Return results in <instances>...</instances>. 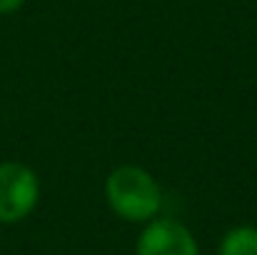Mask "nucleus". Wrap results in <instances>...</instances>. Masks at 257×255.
<instances>
[{"label":"nucleus","instance_id":"1","mask_svg":"<svg viewBox=\"0 0 257 255\" xmlns=\"http://www.w3.org/2000/svg\"><path fill=\"white\" fill-rule=\"evenodd\" d=\"M102 195L115 218L130 225H145L163 213V185L143 165L122 163L105 175Z\"/></svg>","mask_w":257,"mask_h":255},{"label":"nucleus","instance_id":"2","mask_svg":"<svg viewBox=\"0 0 257 255\" xmlns=\"http://www.w3.org/2000/svg\"><path fill=\"white\" fill-rule=\"evenodd\" d=\"M40 203V178L20 160H0V225H18Z\"/></svg>","mask_w":257,"mask_h":255},{"label":"nucleus","instance_id":"3","mask_svg":"<svg viewBox=\"0 0 257 255\" xmlns=\"http://www.w3.org/2000/svg\"><path fill=\"white\" fill-rule=\"evenodd\" d=\"M135 255H202L195 233L177 218L158 215L145 223L135 240Z\"/></svg>","mask_w":257,"mask_h":255},{"label":"nucleus","instance_id":"4","mask_svg":"<svg viewBox=\"0 0 257 255\" xmlns=\"http://www.w3.org/2000/svg\"><path fill=\"white\" fill-rule=\"evenodd\" d=\"M217 255H257V225H235L225 230Z\"/></svg>","mask_w":257,"mask_h":255},{"label":"nucleus","instance_id":"5","mask_svg":"<svg viewBox=\"0 0 257 255\" xmlns=\"http://www.w3.org/2000/svg\"><path fill=\"white\" fill-rule=\"evenodd\" d=\"M25 5V0H0V15H13Z\"/></svg>","mask_w":257,"mask_h":255}]
</instances>
